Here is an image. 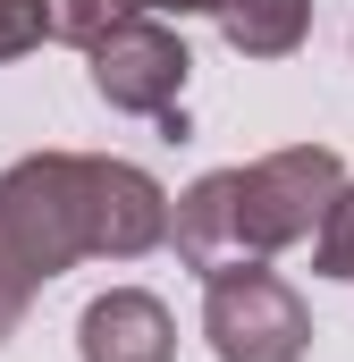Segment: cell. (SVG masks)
Segmentation results:
<instances>
[{
    "label": "cell",
    "instance_id": "6da1fadb",
    "mask_svg": "<svg viewBox=\"0 0 354 362\" xmlns=\"http://www.w3.org/2000/svg\"><path fill=\"white\" fill-rule=\"evenodd\" d=\"M169 245V194L135 160L110 152H25L0 169V346L17 337L25 303L68 262H135Z\"/></svg>",
    "mask_w": 354,
    "mask_h": 362
},
{
    "label": "cell",
    "instance_id": "30bf717a",
    "mask_svg": "<svg viewBox=\"0 0 354 362\" xmlns=\"http://www.w3.org/2000/svg\"><path fill=\"white\" fill-rule=\"evenodd\" d=\"M144 17H228L236 0H135Z\"/></svg>",
    "mask_w": 354,
    "mask_h": 362
},
{
    "label": "cell",
    "instance_id": "8992f818",
    "mask_svg": "<svg viewBox=\"0 0 354 362\" xmlns=\"http://www.w3.org/2000/svg\"><path fill=\"white\" fill-rule=\"evenodd\" d=\"M219 34H228V51H245V59H287V51L312 34V0H236V8L219 17Z\"/></svg>",
    "mask_w": 354,
    "mask_h": 362
},
{
    "label": "cell",
    "instance_id": "3957f363",
    "mask_svg": "<svg viewBox=\"0 0 354 362\" xmlns=\"http://www.w3.org/2000/svg\"><path fill=\"white\" fill-rule=\"evenodd\" d=\"M202 337L219 362H304L312 312L278 270L219 262V270H202Z\"/></svg>",
    "mask_w": 354,
    "mask_h": 362
},
{
    "label": "cell",
    "instance_id": "277c9868",
    "mask_svg": "<svg viewBox=\"0 0 354 362\" xmlns=\"http://www.w3.org/2000/svg\"><path fill=\"white\" fill-rule=\"evenodd\" d=\"M85 68H93V93H101L110 110H127V118H177V93L194 76L185 34H177L169 17H144V8L93 34Z\"/></svg>",
    "mask_w": 354,
    "mask_h": 362
},
{
    "label": "cell",
    "instance_id": "9c48e42d",
    "mask_svg": "<svg viewBox=\"0 0 354 362\" xmlns=\"http://www.w3.org/2000/svg\"><path fill=\"white\" fill-rule=\"evenodd\" d=\"M34 42H51V0H0V59H25Z\"/></svg>",
    "mask_w": 354,
    "mask_h": 362
},
{
    "label": "cell",
    "instance_id": "5b68a950",
    "mask_svg": "<svg viewBox=\"0 0 354 362\" xmlns=\"http://www.w3.org/2000/svg\"><path fill=\"white\" fill-rule=\"evenodd\" d=\"M76 354L85 362H177V320L161 295L144 286H110L93 295L76 320Z\"/></svg>",
    "mask_w": 354,
    "mask_h": 362
},
{
    "label": "cell",
    "instance_id": "52a82bcc",
    "mask_svg": "<svg viewBox=\"0 0 354 362\" xmlns=\"http://www.w3.org/2000/svg\"><path fill=\"white\" fill-rule=\"evenodd\" d=\"M312 262L329 278H354V177H338V194L321 202V228H312Z\"/></svg>",
    "mask_w": 354,
    "mask_h": 362
},
{
    "label": "cell",
    "instance_id": "ba28073f",
    "mask_svg": "<svg viewBox=\"0 0 354 362\" xmlns=\"http://www.w3.org/2000/svg\"><path fill=\"white\" fill-rule=\"evenodd\" d=\"M118 17H135V0H51V34L76 42V51H85L101 25H118Z\"/></svg>",
    "mask_w": 354,
    "mask_h": 362
},
{
    "label": "cell",
    "instance_id": "7a4b0ae2",
    "mask_svg": "<svg viewBox=\"0 0 354 362\" xmlns=\"http://www.w3.org/2000/svg\"><path fill=\"white\" fill-rule=\"evenodd\" d=\"M338 177H346V160L329 144H287V152H262L245 169H211L169 202V236L194 270L270 262L321 228V202L338 194Z\"/></svg>",
    "mask_w": 354,
    "mask_h": 362
}]
</instances>
